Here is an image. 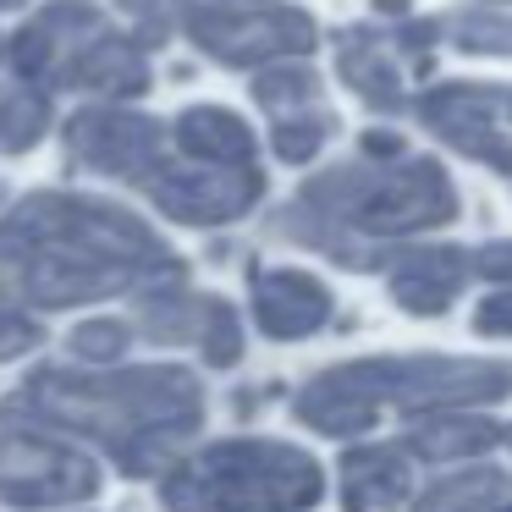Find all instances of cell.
<instances>
[{"mask_svg":"<svg viewBox=\"0 0 512 512\" xmlns=\"http://www.w3.org/2000/svg\"><path fill=\"white\" fill-rule=\"evenodd\" d=\"M160 281H182V259L111 199L28 193L0 221V309H72Z\"/></svg>","mask_w":512,"mask_h":512,"instance_id":"obj_1","label":"cell"},{"mask_svg":"<svg viewBox=\"0 0 512 512\" xmlns=\"http://www.w3.org/2000/svg\"><path fill=\"white\" fill-rule=\"evenodd\" d=\"M0 419H23L39 430L89 435L105 446L127 479L166 474L177 452L204 424V386L177 364L78 375V369H39L17 397L0 402Z\"/></svg>","mask_w":512,"mask_h":512,"instance_id":"obj_2","label":"cell"},{"mask_svg":"<svg viewBox=\"0 0 512 512\" xmlns=\"http://www.w3.org/2000/svg\"><path fill=\"white\" fill-rule=\"evenodd\" d=\"M457 215V188L441 160H347L303 182V193L276 215V232L298 248L331 254L347 270L391 265L369 243L446 226Z\"/></svg>","mask_w":512,"mask_h":512,"instance_id":"obj_3","label":"cell"},{"mask_svg":"<svg viewBox=\"0 0 512 512\" xmlns=\"http://www.w3.org/2000/svg\"><path fill=\"white\" fill-rule=\"evenodd\" d=\"M512 397V364L496 358H441V353H413V358H358V364H331L292 397V419L309 424L314 435H347L369 430L380 408L397 413H452L474 402Z\"/></svg>","mask_w":512,"mask_h":512,"instance_id":"obj_4","label":"cell"},{"mask_svg":"<svg viewBox=\"0 0 512 512\" xmlns=\"http://www.w3.org/2000/svg\"><path fill=\"white\" fill-rule=\"evenodd\" d=\"M325 474L303 446L287 441H215L166 474L171 512H298L314 507Z\"/></svg>","mask_w":512,"mask_h":512,"instance_id":"obj_5","label":"cell"},{"mask_svg":"<svg viewBox=\"0 0 512 512\" xmlns=\"http://www.w3.org/2000/svg\"><path fill=\"white\" fill-rule=\"evenodd\" d=\"M182 28L221 67H259L314 50V17L298 6H226V0H182Z\"/></svg>","mask_w":512,"mask_h":512,"instance_id":"obj_6","label":"cell"},{"mask_svg":"<svg viewBox=\"0 0 512 512\" xmlns=\"http://www.w3.org/2000/svg\"><path fill=\"white\" fill-rule=\"evenodd\" d=\"M100 490V463L61 435L0 419V501L6 507H72Z\"/></svg>","mask_w":512,"mask_h":512,"instance_id":"obj_7","label":"cell"},{"mask_svg":"<svg viewBox=\"0 0 512 512\" xmlns=\"http://www.w3.org/2000/svg\"><path fill=\"white\" fill-rule=\"evenodd\" d=\"M67 149L78 166L122 177L133 188H149L160 166H166V127L155 116H133L116 105H89L67 122Z\"/></svg>","mask_w":512,"mask_h":512,"instance_id":"obj_8","label":"cell"},{"mask_svg":"<svg viewBox=\"0 0 512 512\" xmlns=\"http://www.w3.org/2000/svg\"><path fill=\"white\" fill-rule=\"evenodd\" d=\"M265 193V177L254 166H160L149 177V199L160 215L182 226H226L237 215H248Z\"/></svg>","mask_w":512,"mask_h":512,"instance_id":"obj_9","label":"cell"},{"mask_svg":"<svg viewBox=\"0 0 512 512\" xmlns=\"http://www.w3.org/2000/svg\"><path fill=\"white\" fill-rule=\"evenodd\" d=\"M496 89L490 83H441L419 100V122L430 127L441 144H452L457 155L496 166L512 177V138L496 127Z\"/></svg>","mask_w":512,"mask_h":512,"instance_id":"obj_10","label":"cell"},{"mask_svg":"<svg viewBox=\"0 0 512 512\" xmlns=\"http://www.w3.org/2000/svg\"><path fill=\"white\" fill-rule=\"evenodd\" d=\"M94 28H105V17L94 12L89 0H56L12 39V67L23 72L28 89H61L72 56H78V45Z\"/></svg>","mask_w":512,"mask_h":512,"instance_id":"obj_11","label":"cell"},{"mask_svg":"<svg viewBox=\"0 0 512 512\" xmlns=\"http://www.w3.org/2000/svg\"><path fill=\"white\" fill-rule=\"evenodd\" d=\"M254 320L270 342H303L331 320V287L309 270H265L254 276Z\"/></svg>","mask_w":512,"mask_h":512,"instance_id":"obj_12","label":"cell"},{"mask_svg":"<svg viewBox=\"0 0 512 512\" xmlns=\"http://www.w3.org/2000/svg\"><path fill=\"white\" fill-rule=\"evenodd\" d=\"M61 89H83V94H111V100H127V94L149 89V50L127 34H111V28H94L78 45L67 67V83Z\"/></svg>","mask_w":512,"mask_h":512,"instance_id":"obj_13","label":"cell"},{"mask_svg":"<svg viewBox=\"0 0 512 512\" xmlns=\"http://www.w3.org/2000/svg\"><path fill=\"white\" fill-rule=\"evenodd\" d=\"M468 281V254L457 248H408L391 254V298L408 314H446Z\"/></svg>","mask_w":512,"mask_h":512,"instance_id":"obj_14","label":"cell"},{"mask_svg":"<svg viewBox=\"0 0 512 512\" xmlns=\"http://www.w3.org/2000/svg\"><path fill=\"white\" fill-rule=\"evenodd\" d=\"M413 463L402 446H358L342 457V512H386L408 501Z\"/></svg>","mask_w":512,"mask_h":512,"instance_id":"obj_15","label":"cell"},{"mask_svg":"<svg viewBox=\"0 0 512 512\" xmlns=\"http://www.w3.org/2000/svg\"><path fill=\"white\" fill-rule=\"evenodd\" d=\"M336 39H342V45H336V67H342L347 89L364 105H375V111H402L408 94H402L397 61L386 56V39L369 34V28H347V34H336Z\"/></svg>","mask_w":512,"mask_h":512,"instance_id":"obj_16","label":"cell"},{"mask_svg":"<svg viewBox=\"0 0 512 512\" xmlns=\"http://www.w3.org/2000/svg\"><path fill=\"white\" fill-rule=\"evenodd\" d=\"M177 144L199 166H254V133L243 116L221 111V105H193L177 116Z\"/></svg>","mask_w":512,"mask_h":512,"instance_id":"obj_17","label":"cell"},{"mask_svg":"<svg viewBox=\"0 0 512 512\" xmlns=\"http://www.w3.org/2000/svg\"><path fill=\"white\" fill-rule=\"evenodd\" d=\"M204 314H210V298L204 292H188L182 281H160V287L144 292L138 303V325H144L149 342H193L204 336Z\"/></svg>","mask_w":512,"mask_h":512,"instance_id":"obj_18","label":"cell"},{"mask_svg":"<svg viewBox=\"0 0 512 512\" xmlns=\"http://www.w3.org/2000/svg\"><path fill=\"white\" fill-rule=\"evenodd\" d=\"M496 441H501V430L490 419H452V413H441V419H424L402 441V452L424 457V463H463V457L490 452Z\"/></svg>","mask_w":512,"mask_h":512,"instance_id":"obj_19","label":"cell"},{"mask_svg":"<svg viewBox=\"0 0 512 512\" xmlns=\"http://www.w3.org/2000/svg\"><path fill=\"white\" fill-rule=\"evenodd\" d=\"M507 490H512V479L501 468H457V474L435 479L413 512H490Z\"/></svg>","mask_w":512,"mask_h":512,"instance_id":"obj_20","label":"cell"},{"mask_svg":"<svg viewBox=\"0 0 512 512\" xmlns=\"http://www.w3.org/2000/svg\"><path fill=\"white\" fill-rule=\"evenodd\" d=\"M50 133V94L45 89H0V149L6 155H28L39 138Z\"/></svg>","mask_w":512,"mask_h":512,"instance_id":"obj_21","label":"cell"},{"mask_svg":"<svg viewBox=\"0 0 512 512\" xmlns=\"http://www.w3.org/2000/svg\"><path fill=\"white\" fill-rule=\"evenodd\" d=\"M254 100L265 105L270 116H298V111H314L320 105V78L298 61H276L270 72L254 78Z\"/></svg>","mask_w":512,"mask_h":512,"instance_id":"obj_22","label":"cell"},{"mask_svg":"<svg viewBox=\"0 0 512 512\" xmlns=\"http://www.w3.org/2000/svg\"><path fill=\"white\" fill-rule=\"evenodd\" d=\"M331 116L314 105V111H298V116H276V133H270V149H276V160H287V166H303V160L320 155V144L331 138Z\"/></svg>","mask_w":512,"mask_h":512,"instance_id":"obj_23","label":"cell"},{"mask_svg":"<svg viewBox=\"0 0 512 512\" xmlns=\"http://www.w3.org/2000/svg\"><path fill=\"white\" fill-rule=\"evenodd\" d=\"M441 34L468 56H512V17L501 12H463L452 23H441Z\"/></svg>","mask_w":512,"mask_h":512,"instance_id":"obj_24","label":"cell"},{"mask_svg":"<svg viewBox=\"0 0 512 512\" xmlns=\"http://www.w3.org/2000/svg\"><path fill=\"white\" fill-rule=\"evenodd\" d=\"M199 353H204V364H215V369H232L237 358H243V325H237V314H232V303H226V298H210Z\"/></svg>","mask_w":512,"mask_h":512,"instance_id":"obj_25","label":"cell"},{"mask_svg":"<svg viewBox=\"0 0 512 512\" xmlns=\"http://www.w3.org/2000/svg\"><path fill=\"white\" fill-rule=\"evenodd\" d=\"M127 342H133V331H127L122 320H83L78 331L67 336V353L83 358V364H111V358L127 353Z\"/></svg>","mask_w":512,"mask_h":512,"instance_id":"obj_26","label":"cell"},{"mask_svg":"<svg viewBox=\"0 0 512 512\" xmlns=\"http://www.w3.org/2000/svg\"><path fill=\"white\" fill-rule=\"evenodd\" d=\"M39 342H45V331H39V320H34V314L0 309V364H6V358H23V353H34Z\"/></svg>","mask_w":512,"mask_h":512,"instance_id":"obj_27","label":"cell"},{"mask_svg":"<svg viewBox=\"0 0 512 512\" xmlns=\"http://www.w3.org/2000/svg\"><path fill=\"white\" fill-rule=\"evenodd\" d=\"M474 331L479 336H512V287L490 292L485 303L474 309Z\"/></svg>","mask_w":512,"mask_h":512,"instance_id":"obj_28","label":"cell"},{"mask_svg":"<svg viewBox=\"0 0 512 512\" xmlns=\"http://www.w3.org/2000/svg\"><path fill=\"white\" fill-rule=\"evenodd\" d=\"M468 270H479V276L496 281V287H512V243H485L468 259Z\"/></svg>","mask_w":512,"mask_h":512,"instance_id":"obj_29","label":"cell"},{"mask_svg":"<svg viewBox=\"0 0 512 512\" xmlns=\"http://www.w3.org/2000/svg\"><path fill=\"white\" fill-rule=\"evenodd\" d=\"M116 6L138 23H149V34H160V23H166V0H116Z\"/></svg>","mask_w":512,"mask_h":512,"instance_id":"obj_30","label":"cell"},{"mask_svg":"<svg viewBox=\"0 0 512 512\" xmlns=\"http://www.w3.org/2000/svg\"><path fill=\"white\" fill-rule=\"evenodd\" d=\"M408 149H402V138H391V133H369L364 138V160H402Z\"/></svg>","mask_w":512,"mask_h":512,"instance_id":"obj_31","label":"cell"},{"mask_svg":"<svg viewBox=\"0 0 512 512\" xmlns=\"http://www.w3.org/2000/svg\"><path fill=\"white\" fill-rule=\"evenodd\" d=\"M380 12H386V17H402V12H408V0H380Z\"/></svg>","mask_w":512,"mask_h":512,"instance_id":"obj_32","label":"cell"},{"mask_svg":"<svg viewBox=\"0 0 512 512\" xmlns=\"http://www.w3.org/2000/svg\"><path fill=\"white\" fill-rule=\"evenodd\" d=\"M12 6H28V0H0V12H12Z\"/></svg>","mask_w":512,"mask_h":512,"instance_id":"obj_33","label":"cell"},{"mask_svg":"<svg viewBox=\"0 0 512 512\" xmlns=\"http://www.w3.org/2000/svg\"><path fill=\"white\" fill-rule=\"evenodd\" d=\"M501 441H507V446H512V430H501Z\"/></svg>","mask_w":512,"mask_h":512,"instance_id":"obj_34","label":"cell"},{"mask_svg":"<svg viewBox=\"0 0 512 512\" xmlns=\"http://www.w3.org/2000/svg\"><path fill=\"white\" fill-rule=\"evenodd\" d=\"M496 512H512V501H507V507H496Z\"/></svg>","mask_w":512,"mask_h":512,"instance_id":"obj_35","label":"cell"},{"mask_svg":"<svg viewBox=\"0 0 512 512\" xmlns=\"http://www.w3.org/2000/svg\"><path fill=\"white\" fill-rule=\"evenodd\" d=\"M0 56H6V39H0Z\"/></svg>","mask_w":512,"mask_h":512,"instance_id":"obj_36","label":"cell"},{"mask_svg":"<svg viewBox=\"0 0 512 512\" xmlns=\"http://www.w3.org/2000/svg\"><path fill=\"white\" fill-rule=\"evenodd\" d=\"M507 116H512V100H507Z\"/></svg>","mask_w":512,"mask_h":512,"instance_id":"obj_37","label":"cell"}]
</instances>
